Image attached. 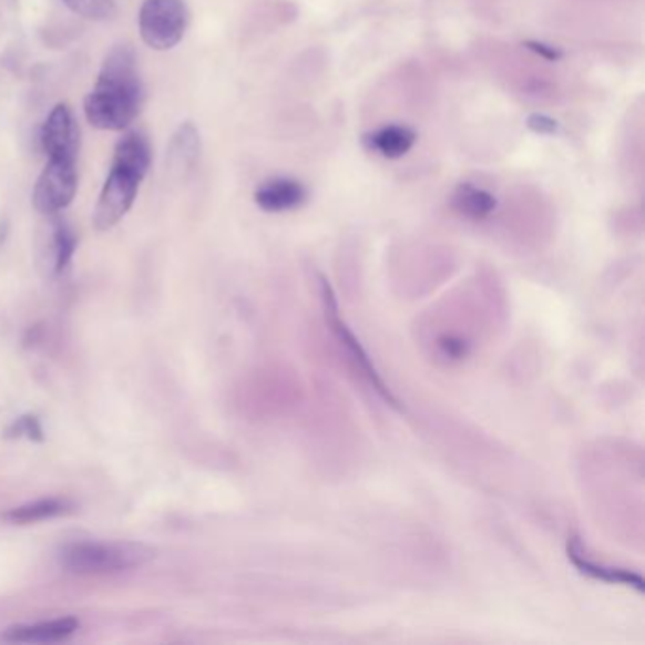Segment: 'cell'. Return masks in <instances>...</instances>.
Returning <instances> with one entry per match:
<instances>
[{
	"mask_svg": "<svg viewBox=\"0 0 645 645\" xmlns=\"http://www.w3.org/2000/svg\"><path fill=\"white\" fill-rule=\"evenodd\" d=\"M144 103V85L136 66L135 50L117 44L106 53L98 82L88 93V122L101 131H123L135 122Z\"/></svg>",
	"mask_w": 645,
	"mask_h": 645,
	"instance_id": "obj_1",
	"label": "cell"
},
{
	"mask_svg": "<svg viewBox=\"0 0 645 645\" xmlns=\"http://www.w3.org/2000/svg\"><path fill=\"white\" fill-rule=\"evenodd\" d=\"M155 551L135 542H74L66 543L59 553V564L78 575L120 574L144 566Z\"/></svg>",
	"mask_w": 645,
	"mask_h": 645,
	"instance_id": "obj_2",
	"label": "cell"
},
{
	"mask_svg": "<svg viewBox=\"0 0 645 645\" xmlns=\"http://www.w3.org/2000/svg\"><path fill=\"white\" fill-rule=\"evenodd\" d=\"M190 10L184 0H144L139 29L144 44L155 52L173 50L186 34Z\"/></svg>",
	"mask_w": 645,
	"mask_h": 645,
	"instance_id": "obj_3",
	"label": "cell"
},
{
	"mask_svg": "<svg viewBox=\"0 0 645 645\" xmlns=\"http://www.w3.org/2000/svg\"><path fill=\"white\" fill-rule=\"evenodd\" d=\"M78 157L52 155L34 184L33 205L40 214L52 216L71 205L78 190Z\"/></svg>",
	"mask_w": 645,
	"mask_h": 645,
	"instance_id": "obj_4",
	"label": "cell"
},
{
	"mask_svg": "<svg viewBox=\"0 0 645 645\" xmlns=\"http://www.w3.org/2000/svg\"><path fill=\"white\" fill-rule=\"evenodd\" d=\"M143 176L131 173L127 168L110 165V173L99 195L98 207L93 213V226L99 232H109L117 222L130 213L135 203Z\"/></svg>",
	"mask_w": 645,
	"mask_h": 645,
	"instance_id": "obj_5",
	"label": "cell"
},
{
	"mask_svg": "<svg viewBox=\"0 0 645 645\" xmlns=\"http://www.w3.org/2000/svg\"><path fill=\"white\" fill-rule=\"evenodd\" d=\"M45 218L37 235V264L45 278H55L71 264L78 240L72 227L59 214Z\"/></svg>",
	"mask_w": 645,
	"mask_h": 645,
	"instance_id": "obj_6",
	"label": "cell"
},
{
	"mask_svg": "<svg viewBox=\"0 0 645 645\" xmlns=\"http://www.w3.org/2000/svg\"><path fill=\"white\" fill-rule=\"evenodd\" d=\"M322 299L324 305H326V315H328L329 324H331V329L336 331L337 339L341 341L342 347L349 350V355L352 356V360L358 364V368L364 371V375L368 377L369 382L373 385L375 390L379 392V395L385 398V400L390 403L392 407H398V401H396L395 396L392 392L385 387V382L381 381V377L377 375L375 371L373 366H371V360H369V356L366 355V350L361 349L360 342L356 339L355 334L347 328V324H342L337 317V304H336V296H334V291L329 288L328 283L322 278Z\"/></svg>",
	"mask_w": 645,
	"mask_h": 645,
	"instance_id": "obj_7",
	"label": "cell"
},
{
	"mask_svg": "<svg viewBox=\"0 0 645 645\" xmlns=\"http://www.w3.org/2000/svg\"><path fill=\"white\" fill-rule=\"evenodd\" d=\"M40 144L48 157L52 155H72L78 157L80 150V130L72 110L66 104L53 106L50 116L45 117L40 131Z\"/></svg>",
	"mask_w": 645,
	"mask_h": 645,
	"instance_id": "obj_8",
	"label": "cell"
},
{
	"mask_svg": "<svg viewBox=\"0 0 645 645\" xmlns=\"http://www.w3.org/2000/svg\"><path fill=\"white\" fill-rule=\"evenodd\" d=\"M80 621L74 617H59V620L40 621L33 625H16L0 634L2 642L13 644H55L65 642L72 634L78 633Z\"/></svg>",
	"mask_w": 645,
	"mask_h": 645,
	"instance_id": "obj_9",
	"label": "cell"
},
{
	"mask_svg": "<svg viewBox=\"0 0 645 645\" xmlns=\"http://www.w3.org/2000/svg\"><path fill=\"white\" fill-rule=\"evenodd\" d=\"M305 199H307V187L288 176H277L264 182L254 194V201L265 213H286L304 205Z\"/></svg>",
	"mask_w": 645,
	"mask_h": 645,
	"instance_id": "obj_10",
	"label": "cell"
},
{
	"mask_svg": "<svg viewBox=\"0 0 645 645\" xmlns=\"http://www.w3.org/2000/svg\"><path fill=\"white\" fill-rule=\"evenodd\" d=\"M201 157V135L194 122H184L171 139L167 171L171 176H190Z\"/></svg>",
	"mask_w": 645,
	"mask_h": 645,
	"instance_id": "obj_11",
	"label": "cell"
},
{
	"mask_svg": "<svg viewBox=\"0 0 645 645\" xmlns=\"http://www.w3.org/2000/svg\"><path fill=\"white\" fill-rule=\"evenodd\" d=\"M112 165L127 168L139 176L149 175L152 165V146L143 131H130L120 139L112 155Z\"/></svg>",
	"mask_w": 645,
	"mask_h": 645,
	"instance_id": "obj_12",
	"label": "cell"
},
{
	"mask_svg": "<svg viewBox=\"0 0 645 645\" xmlns=\"http://www.w3.org/2000/svg\"><path fill=\"white\" fill-rule=\"evenodd\" d=\"M414 143L417 133L407 125H385L381 130L366 135L368 149L387 160H400L413 149Z\"/></svg>",
	"mask_w": 645,
	"mask_h": 645,
	"instance_id": "obj_13",
	"label": "cell"
},
{
	"mask_svg": "<svg viewBox=\"0 0 645 645\" xmlns=\"http://www.w3.org/2000/svg\"><path fill=\"white\" fill-rule=\"evenodd\" d=\"M569 556L570 561L574 562L575 569L583 572V574L591 575L594 580L607 581V583H620V585H628V587L644 591V580L639 575L633 574V572H626V570L606 569L602 564H594V562L585 559L581 543L575 538L569 543Z\"/></svg>",
	"mask_w": 645,
	"mask_h": 645,
	"instance_id": "obj_14",
	"label": "cell"
},
{
	"mask_svg": "<svg viewBox=\"0 0 645 645\" xmlns=\"http://www.w3.org/2000/svg\"><path fill=\"white\" fill-rule=\"evenodd\" d=\"M452 207L465 218L484 219L494 213L496 197L489 194L483 187L473 186V184H460L454 195H452Z\"/></svg>",
	"mask_w": 645,
	"mask_h": 645,
	"instance_id": "obj_15",
	"label": "cell"
},
{
	"mask_svg": "<svg viewBox=\"0 0 645 645\" xmlns=\"http://www.w3.org/2000/svg\"><path fill=\"white\" fill-rule=\"evenodd\" d=\"M72 510V503L61 498H45V500H37V502L25 503L20 508L4 513V521L12 524H31L40 523L45 519H53V516H61Z\"/></svg>",
	"mask_w": 645,
	"mask_h": 645,
	"instance_id": "obj_16",
	"label": "cell"
},
{
	"mask_svg": "<svg viewBox=\"0 0 645 645\" xmlns=\"http://www.w3.org/2000/svg\"><path fill=\"white\" fill-rule=\"evenodd\" d=\"M65 7L80 18L106 21L116 16V0H63Z\"/></svg>",
	"mask_w": 645,
	"mask_h": 645,
	"instance_id": "obj_17",
	"label": "cell"
},
{
	"mask_svg": "<svg viewBox=\"0 0 645 645\" xmlns=\"http://www.w3.org/2000/svg\"><path fill=\"white\" fill-rule=\"evenodd\" d=\"M529 127L540 135H555L559 131V122L553 117L545 116V114H532L529 117Z\"/></svg>",
	"mask_w": 645,
	"mask_h": 645,
	"instance_id": "obj_18",
	"label": "cell"
},
{
	"mask_svg": "<svg viewBox=\"0 0 645 645\" xmlns=\"http://www.w3.org/2000/svg\"><path fill=\"white\" fill-rule=\"evenodd\" d=\"M526 48L547 61H559L562 58L561 50H556L553 45L542 44V42H526Z\"/></svg>",
	"mask_w": 645,
	"mask_h": 645,
	"instance_id": "obj_19",
	"label": "cell"
},
{
	"mask_svg": "<svg viewBox=\"0 0 645 645\" xmlns=\"http://www.w3.org/2000/svg\"><path fill=\"white\" fill-rule=\"evenodd\" d=\"M16 432L18 433H25L27 438H40V430L39 422L34 417H25V419H21L18 424H16Z\"/></svg>",
	"mask_w": 645,
	"mask_h": 645,
	"instance_id": "obj_20",
	"label": "cell"
},
{
	"mask_svg": "<svg viewBox=\"0 0 645 645\" xmlns=\"http://www.w3.org/2000/svg\"><path fill=\"white\" fill-rule=\"evenodd\" d=\"M441 349L446 350L447 355L452 356V358H462L465 355L464 342L459 341V339H452V337H446L441 339Z\"/></svg>",
	"mask_w": 645,
	"mask_h": 645,
	"instance_id": "obj_21",
	"label": "cell"
}]
</instances>
